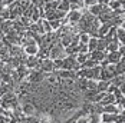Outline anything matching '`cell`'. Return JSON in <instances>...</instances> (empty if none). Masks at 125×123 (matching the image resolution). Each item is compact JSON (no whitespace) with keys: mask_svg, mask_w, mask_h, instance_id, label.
<instances>
[{"mask_svg":"<svg viewBox=\"0 0 125 123\" xmlns=\"http://www.w3.org/2000/svg\"><path fill=\"white\" fill-rule=\"evenodd\" d=\"M81 67H82V64L78 62V59H76V54H69V56H66V57L63 59L62 69H65V70H73V72H79V70H81Z\"/></svg>","mask_w":125,"mask_h":123,"instance_id":"1","label":"cell"},{"mask_svg":"<svg viewBox=\"0 0 125 123\" xmlns=\"http://www.w3.org/2000/svg\"><path fill=\"white\" fill-rule=\"evenodd\" d=\"M68 56L66 53V47L62 44V42L56 43L52 49H50V53H49V57L52 60H56V59H65Z\"/></svg>","mask_w":125,"mask_h":123,"instance_id":"2","label":"cell"},{"mask_svg":"<svg viewBox=\"0 0 125 123\" xmlns=\"http://www.w3.org/2000/svg\"><path fill=\"white\" fill-rule=\"evenodd\" d=\"M39 70H42V72H45V73H48V74H52L56 70V67H55V60H52L50 57L42 59L40 66H39Z\"/></svg>","mask_w":125,"mask_h":123,"instance_id":"3","label":"cell"},{"mask_svg":"<svg viewBox=\"0 0 125 123\" xmlns=\"http://www.w3.org/2000/svg\"><path fill=\"white\" fill-rule=\"evenodd\" d=\"M68 16V13L62 12V10H50V12H45V17L43 19H46V20H49V22H52V20H63L65 17Z\"/></svg>","mask_w":125,"mask_h":123,"instance_id":"4","label":"cell"},{"mask_svg":"<svg viewBox=\"0 0 125 123\" xmlns=\"http://www.w3.org/2000/svg\"><path fill=\"white\" fill-rule=\"evenodd\" d=\"M121 59H122V54L119 53V50H116V52H108V54H106V60H108V63H111V64L119 63Z\"/></svg>","mask_w":125,"mask_h":123,"instance_id":"5","label":"cell"},{"mask_svg":"<svg viewBox=\"0 0 125 123\" xmlns=\"http://www.w3.org/2000/svg\"><path fill=\"white\" fill-rule=\"evenodd\" d=\"M106 54H108V52H102V50H95V52H92L91 53V57L94 59V60H96L98 63H102L104 60H106Z\"/></svg>","mask_w":125,"mask_h":123,"instance_id":"6","label":"cell"},{"mask_svg":"<svg viewBox=\"0 0 125 123\" xmlns=\"http://www.w3.org/2000/svg\"><path fill=\"white\" fill-rule=\"evenodd\" d=\"M119 117V113H102V122L104 123H116Z\"/></svg>","mask_w":125,"mask_h":123,"instance_id":"7","label":"cell"},{"mask_svg":"<svg viewBox=\"0 0 125 123\" xmlns=\"http://www.w3.org/2000/svg\"><path fill=\"white\" fill-rule=\"evenodd\" d=\"M102 106H108V105H116V97L114 93H106V96L102 99V102H99Z\"/></svg>","mask_w":125,"mask_h":123,"instance_id":"8","label":"cell"},{"mask_svg":"<svg viewBox=\"0 0 125 123\" xmlns=\"http://www.w3.org/2000/svg\"><path fill=\"white\" fill-rule=\"evenodd\" d=\"M119 47H121V43H119L118 37H115L112 42L108 43V46H106V52H116V50H119Z\"/></svg>","mask_w":125,"mask_h":123,"instance_id":"9","label":"cell"},{"mask_svg":"<svg viewBox=\"0 0 125 123\" xmlns=\"http://www.w3.org/2000/svg\"><path fill=\"white\" fill-rule=\"evenodd\" d=\"M61 4V0H53V1H48L45 4V12H50V10H58Z\"/></svg>","mask_w":125,"mask_h":123,"instance_id":"10","label":"cell"},{"mask_svg":"<svg viewBox=\"0 0 125 123\" xmlns=\"http://www.w3.org/2000/svg\"><path fill=\"white\" fill-rule=\"evenodd\" d=\"M111 27H114L109 22L108 23H102L101 25V27H99V37H105L106 35H108V32L111 30Z\"/></svg>","mask_w":125,"mask_h":123,"instance_id":"11","label":"cell"},{"mask_svg":"<svg viewBox=\"0 0 125 123\" xmlns=\"http://www.w3.org/2000/svg\"><path fill=\"white\" fill-rule=\"evenodd\" d=\"M111 86V82H106V80H98V87H96V90L98 92H106L108 93V89Z\"/></svg>","mask_w":125,"mask_h":123,"instance_id":"12","label":"cell"},{"mask_svg":"<svg viewBox=\"0 0 125 123\" xmlns=\"http://www.w3.org/2000/svg\"><path fill=\"white\" fill-rule=\"evenodd\" d=\"M59 10H62V12H65V13H69L72 10V4L69 3V0H61Z\"/></svg>","mask_w":125,"mask_h":123,"instance_id":"13","label":"cell"},{"mask_svg":"<svg viewBox=\"0 0 125 123\" xmlns=\"http://www.w3.org/2000/svg\"><path fill=\"white\" fill-rule=\"evenodd\" d=\"M124 82H125V74H119V76H115L111 80V85H114L115 87H119Z\"/></svg>","mask_w":125,"mask_h":123,"instance_id":"14","label":"cell"},{"mask_svg":"<svg viewBox=\"0 0 125 123\" xmlns=\"http://www.w3.org/2000/svg\"><path fill=\"white\" fill-rule=\"evenodd\" d=\"M12 12H10V7H1V20H12Z\"/></svg>","mask_w":125,"mask_h":123,"instance_id":"15","label":"cell"},{"mask_svg":"<svg viewBox=\"0 0 125 123\" xmlns=\"http://www.w3.org/2000/svg\"><path fill=\"white\" fill-rule=\"evenodd\" d=\"M88 47H89V52L91 53L98 49V37H91V40L88 43Z\"/></svg>","mask_w":125,"mask_h":123,"instance_id":"16","label":"cell"},{"mask_svg":"<svg viewBox=\"0 0 125 123\" xmlns=\"http://www.w3.org/2000/svg\"><path fill=\"white\" fill-rule=\"evenodd\" d=\"M116 37H118V40H119L121 44H125V29L118 27L116 29Z\"/></svg>","mask_w":125,"mask_h":123,"instance_id":"17","label":"cell"},{"mask_svg":"<svg viewBox=\"0 0 125 123\" xmlns=\"http://www.w3.org/2000/svg\"><path fill=\"white\" fill-rule=\"evenodd\" d=\"M102 122V114L99 113H91L89 114V123H101Z\"/></svg>","mask_w":125,"mask_h":123,"instance_id":"18","label":"cell"},{"mask_svg":"<svg viewBox=\"0 0 125 123\" xmlns=\"http://www.w3.org/2000/svg\"><path fill=\"white\" fill-rule=\"evenodd\" d=\"M89 57H91V53H78V54H76V59H78V62H79L81 64H83Z\"/></svg>","mask_w":125,"mask_h":123,"instance_id":"19","label":"cell"},{"mask_svg":"<svg viewBox=\"0 0 125 123\" xmlns=\"http://www.w3.org/2000/svg\"><path fill=\"white\" fill-rule=\"evenodd\" d=\"M98 64H99V63H98L96 60H94L92 57H89V59H88V60L85 62V63H83V64H82V67H86V69H92V67H95V66H98Z\"/></svg>","mask_w":125,"mask_h":123,"instance_id":"20","label":"cell"},{"mask_svg":"<svg viewBox=\"0 0 125 123\" xmlns=\"http://www.w3.org/2000/svg\"><path fill=\"white\" fill-rule=\"evenodd\" d=\"M106 46H108L106 40H105L104 37H98V49H96V50H102V52H106Z\"/></svg>","mask_w":125,"mask_h":123,"instance_id":"21","label":"cell"},{"mask_svg":"<svg viewBox=\"0 0 125 123\" xmlns=\"http://www.w3.org/2000/svg\"><path fill=\"white\" fill-rule=\"evenodd\" d=\"M115 67H116V74L119 76V74H125V62H119V63H116L115 64Z\"/></svg>","mask_w":125,"mask_h":123,"instance_id":"22","label":"cell"},{"mask_svg":"<svg viewBox=\"0 0 125 123\" xmlns=\"http://www.w3.org/2000/svg\"><path fill=\"white\" fill-rule=\"evenodd\" d=\"M91 35H88V33H79V40H81V43L82 44H88L89 43V40H91Z\"/></svg>","mask_w":125,"mask_h":123,"instance_id":"23","label":"cell"},{"mask_svg":"<svg viewBox=\"0 0 125 123\" xmlns=\"http://www.w3.org/2000/svg\"><path fill=\"white\" fill-rule=\"evenodd\" d=\"M108 6H109L111 10H118V9H121V3H119L118 0H111Z\"/></svg>","mask_w":125,"mask_h":123,"instance_id":"24","label":"cell"},{"mask_svg":"<svg viewBox=\"0 0 125 123\" xmlns=\"http://www.w3.org/2000/svg\"><path fill=\"white\" fill-rule=\"evenodd\" d=\"M43 27H45V32H46V33H52V32H53L49 20H46V19H43Z\"/></svg>","mask_w":125,"mask_h":123,"instance_id":"25","label":"cell"},{"mask_svg":"<svg viewBox=\"0 0 125 123\" xmlns=\"http://www.w3.org/2000/svg\"><path fill=\"white\" fill-rule=\"evenodd\" d=\"M96 3H99V0H83L85 7H91V6H94V4H96Z\"/></svg>","mask_w":125,"mask_h":123,"instance_id":"26","label":"cell"},{"mask_svg":"<svg viewBox=\"0 0 125 123\" xmlns=\"http://www.w3.org/2000/svg\"><path fill=\"white\" fill-rule=\"evenodd\" d=\"M119 27H122V29H125V20L122 22V23H121V26H119Z\"/></svg>","mask_w":125,"mask_h":123,"instance_id":"27","label":"cell"},{"mask_svg":"<svg viewBox=\"0 0 125 123\" xmlns=\"http://www.w3.org/2000/svg\"><path fill=\"white\" fill-rule=\"evenodd\" d=\"M101 123H104V122H101Z\"/></svg>","mask_w":125,"mask_h":123,"instance_id":"28","label":"cell"}]
</instances>
